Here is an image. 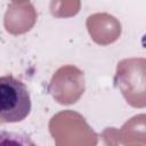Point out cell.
Instances as JSON below:
<instances>
[{
	"instance_id": "6da1fadb",
	"label": "cell",
	"mask_w": 146,
	"mask_h": 146,
	"mask_svg": "<svg viewBox=\"0 0 146 146\" xmlns=\"http://www.w3.org/2000/svg\"><path fill=\"white\" fill-rule=\"evenodd\" d=\"M32 110L26 84L13 75L0 78V123H17L25 120Z\"/></svg>"
},
{
	"instance_id": "7a4b0ae2",
	"label": "cell",
	"mask_w": 146,
	"mask_h": 146,
	"mask_svg": "<svg viewBox=\"0 0 146 146\" xmlns=\"http://www.w3.org/2000/svg\"><path fill=\"white\" fill-rule=\"evenodd\" d=\"M0 146H38V144L24 132L1 130Z\"/></svg>"
}]
</instances>
